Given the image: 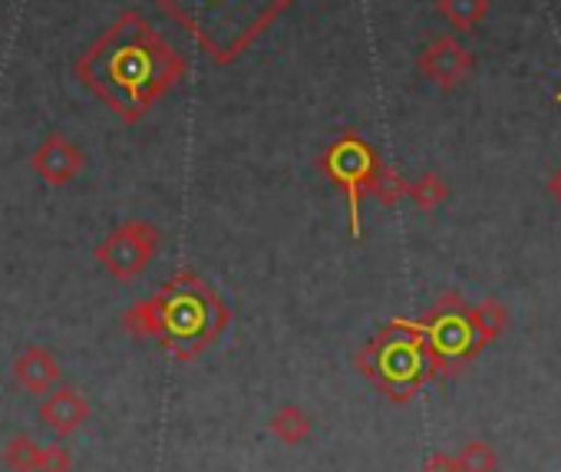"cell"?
I'll use <instances>...</instances> for the list:
<instances>
[{"mask_svg": "<svg viewBox=\"0 0 561 472\" xmlns=\"http://www.w3.org/2000/svg\"><path fill=\"white\" fill-rule=\"evenodd\" d=\"M482 8H485L482 0H439V11L459 27H469L482 14Z\"/></svg>", "mask_w": 561, "mask_h": 472, "instance_id": "cell-13", "label": "cell"}, {"mask_svg": "<svg viewBox=\"0 0 561 472\" xmlns=\"http://www.w3.org/2000/svg\"><path fill=\"white\" fill-rule=\"evenodd\" d=\"M308 429H311L308 413H305L301 406H295V403L280 406V410L271 416V433H274L280 442H288V446L305 442V439H308Z\"/></svg>", "mask_w": 561, "mask_h": 472, "instance_id": "cell-11", "label": "cell"}, {"mask_svg": "<svg viewBox=\"0 0 561 472\" xmlns=\"http://www.w3.org/2000/svg\"><path fill=\"white\" fill-rule=\"evenodd\" d=\"M73 469V456L67 446L54 442L47 449H41V469L37 472H70Z\"/></svg>", "mask_w": 561, "mask_h": 472, "instance_id": "cell-14", "label": "cell"}, {"mask_svg": "<svg viewBox=\"0 0 561 472\" xmlns=\"http://www.w3.org/2000/svg\"><path fill=\"white\" fill-rule=\"evenodd\" d=\"M90 419V403L77 393V390H54L47 393V400L41 403V423L54 433V436H70L73 429H80Z\"/></svg>", "mask_w": 561, "mask_h": 472, "instance_id": "cell-7", "label": "cell"}, {"mask_svg": "<svg viewBox=\"0 0 561 472\" xmlns=\"http://www.w3.org/2000/svg\"><path fill=\"white\" fill-rule=\"evenodd\" d=\"M228 321L231 311L221 295L188 268L175 272L162 291H156L149 301H136L123 314L126 334L139 341H159L175 360H195L221 337Z\"/></svg>", "mask_w": 561, "mask_h": 472, "instance_id": "cell-2", "label": "cell"}, {"mask_svg": "<svg viewBox=\"0 0 561 472\" xmlns=\"http://www.w3.org/2000/svg\"><path fill=\"white\" fill-rule=\"evenodd\" d=\"M162 234L156 225L149 221H123L119 228H113L106 239L96 249V262L116 278V281H136L152 258L159 255Z\"/></svg>", "mask_w": 561, "mask_h": 472, "instance_id": "cell-5", "label": "cell"}, {"mask_svg": "<svg viewBox=\"0 0 561 472\" xmlns=\"http://www.w3.org/2000/svg\"><path fill=\"white\" fill-rule=\"evenodd\" d=\"M374 367L383 380H393V383H407L416 367H420V357H416V347L407 344V341H380L374 350Z\"/></svg>", "mask_w": 561, "mask_h": 472, "instance_id": "cell-10", "label": "cell"}, {"mask_svg": "<svg viewBox=\"0 0 561 472\" xmlns=\"http://www.w3.org/2000/svg\"><path fill=\"white\" fill-rule=\"evenodd\" d=\"M31 165H34V172H37L47 185H67V182H73L77 172L87 165V156H83L64 133H50V136L37 146Z\"/></svg>", "mask_w": 561, "mask_h": 472, "instance_id": "cell-6", "label": "cell"}, {"mask_svg": "<svg viewBox=\"0 0 561 472\" xmlns=\"http://www.w3.org/2000/svg\"><path fill=\"white\" fill-rule=\"evenodd\" d=\"M321 169L347 195V202H351V231L360 234V195L370 188V182L377 175V156H374V149L357 133H344L321 156Z\"/></svg>", "mask_w": 561, "mask_h": 472, "instance_id": "cell-4", "label": "cell"}, {"mask_svg": "<svg viewBox=\"0 0 561 472\" xmlns=\"http://www.w3.org/2000/svg\"><path fill=\"white\" fill-rule=\"evenodd\" d=\"M413 195L420 198V205H430V202L439 195V185H436V179H433V175H430V179H423V182L413 188Z\"/></svg>", "mask_w": 561, "mask_h": 472, "instance_id": "cell-16", "label": "cell"}, {"mask_svg": "<svg viewBox=\"0 0 561 472\" xmlns=\"http://www.w3.org/2000/svg\"><path fill=\"white\" fill-rule=\"evenodd\" d=\"M466 67H469V57H466V50H462L459 44H453V41H436V44H430V47L423 50V57H420V70H423L430 80L443 83V87L456 83V80L466 73Z\"/></svg>", "mask_w": 561, "mask_h": 472, "instance_id": "cell-9", "label": "cell"}, {"mask_svg": "<svg viewBox=\"0 0 561 472\" xmlns=\"http://www.w3.org/2000/svg\"><path fill=\"white\" fill-rule=\"evenodd\" d=\"M211 64H234L295 0H152Z\"/></svg>", "mask_w": 561, "mask_h": 472, "instance_id": "cell-3", "label": "cell"}, {"mask_svg": "<svg viewBox=\"0 0 561 472\" xmlns=\"http://www.w3.org/2000/svg\"><path fill=\"white\" fill-rule=\"evenodd\" d=\"M14 377L18 383L34 393V396H44L57 387L60 380V364L57 357L47 350V347H27L18 360H14Z\"/></svg>", "mask_w": 561, "mask_h": 472, "instance_id": "cell-8", "label": "cell"}, {"mask_svg": "<svg viewBox=\"0 0 561 472\" xmlns=\"http://www.w3.org/2000/svg\"><path fill=\"white\" fill-rule=\"evenodd\" d=\"M188 73V60L139 14H119L77 60V80L123 123H139Z\"/></svg>", "mask_w": 561, "mask_h": 472, "instance_id": "cell-1", "label": "cell"}, {"mask_svg": "<svg viewBox=\"0 0 561 472\" xmlns=\"http://www.w3.org/2000/svg\"><path fill=\"white\" fill-rule=\"evenodd\" d=\"M370 188H377V192H380V198H387V202H393L397 195H403V182H400L393 172H380V175H374Z\"/></svg>", "mask_w": 561, "mask_h": 472, "instance_id": "cell-15", "label": "cell"}, {"mask_svg": "<svg viewBox=\"0 0 561 472\" xmlns=\"http://www.w3.org/2000/svg\"><path fill=\"white\" fill-rule=\"evenodd\" d=\"M0 459H4V465L14 472H37L41 469V446L34 442V436H14V439H8Z\"/></svg>", "mask_w": 561, "mask_h": 472, "instance_id": "cell-12", "label": "cell"}]
</instances>
